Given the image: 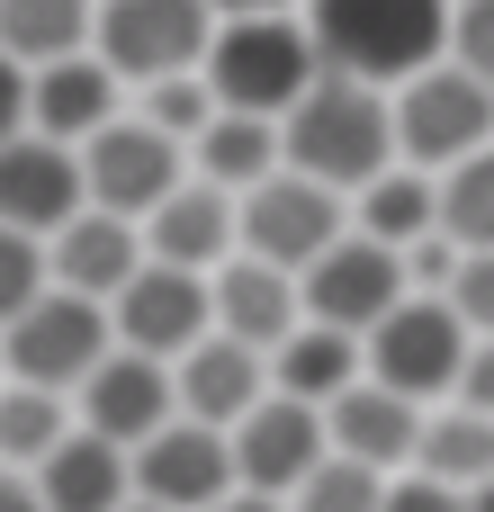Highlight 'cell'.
<instances>
[{
    "mask_svg": "<svg viewBox=\"0 0 494 512\" xmlns=\"http://www.w3.org/2000/svg\"><path fill=\"white\" fill-rule=\"evenodd\" d=\"M279 153H288V171L324 180L333 198H360L378 171L405 162V153H396V99L369 90V81L324 72V81L279 117Z\"/></svg>",
    "mask_w": 494,
    "mask_h": 512,
    "instance_id": "1",
    "label": "cell"
},
{
    "mask_svg": "<svg viewBox=\"0 0 494 512\" xmlns=\"http://www.w3.org/2000/svg\"><path fill=\"white\" fill-rule=\"evenodd\" d=\"M306 36H315L324 72L405 90L414 72H432L450 54V0H306Z\"/></svg>",
    "mask_w": 494,
    "mask_h": 512,
    "instance_id": "2",
    "label": "cell"
},
{
    "mask_svg": "<svg viewBox=\"0 0 494 512\" xmlns=\"http://www.w3.org/2000/svg\"><path fill=\"white\" fill-rule=\"evenodd\" d=\"M315 81H324V54L306 36V9H288V18H225L216 45H207V90L234 117H270L279 126Z\"/></svg>",
    "mask_w": 494,
    "mask_h": 512,
    "instance_id": "3",
    "label": "cell"
},
{
    "mask_svg": "<svg viewBox=\"0 0 494 512\" xmlns=\"http://www.w3.org/2000/svg\"><path fill=\"white\" fill-rule=\"evenodd\" d=\"M207 45H216V9L207 0H99V27H90V54L126 90L207 72Z\"/></svg>",
    "mask_w": 494,
    "mask_h": 512,
    "instance_id": "4",
    "label": "cell"
},
{
    "mask_svg": "<svg viewBox=\"0 0 494 512\" xmlns=\"http://www.w3.org/2000/svg\"><path fill=\"white\" fill-rule=\"evenodd\" d=\"M342 234H351V198H333V189L306 180V171H270L261 189L234 198V252L270 261V270H288V279H306Z\"/></svg>",
    "mask_w": 494,
    "mask_h": 512,
    "instance_id": "5",
    "label": "cell"
},
{
    "mask_svg": "<svg viewBox=\"0 0 494 512\" xmlns=\"http://www.w3.org/2000/svg\"><path fill=\"white\" fill-rule=\"evenodd\" d=\"M108 351H117L108 306H90V297H72V288H45V297L0 333V369H9L18 387H45V396H63V387L81 396Z\"/></svg>",
    "mask_w": 494,
    "mask_h": 512,
    "instance_id": "6",
    "label": "cell"
},
{
    "mask_svg": "<svg viewBox=\"0 0 494 512\" xmlns=\"http://www.w3.org/2000/svg\"><path fill=\"white\" fill-rule=\"evenodd\" d=\"M387 99H396V153H405L414 171H459L468 153L494 144V90L468 81L450 54H441L432 72H414L405 90H387Z\"/></svg>",
    "mask_w": 494,
    "mask_h": 512,
    "instance_id": "7",
    "label": "cell"
},
{
    "mask_svg": "<svg viewBox=\"0 0 494 512\" xmlns=\"http://www.w3.org/2000/svg\"><path fill=\"white\" fill-rule=\"evenodd\" d=\"M468 324L450 315V297H405L360 351H369V378L378 387H396V396H414V405H432V396H459V369H468Z\"/></svg>",
    "mask_w": 494,
    "mask_h": 512,
    "instance_id": "8",
    "label": "cell"
},
{
    "mask_svg": "<svg viewBox=\"0 0 494 512\" xmlns=\"http://www.w3.org/2000/svg\"><path fill=\"white\" fill-rule=\"evenodd\" d=\"M81 180H90V207H99V216L144 225V216L189 180V144H171L162 126H144V117L126 108L108 135H90V144H81Z\"/></svg>",
    "mask_w": 494,
    "mask_h": 512,
    "instance_id": "9",
    "label": "cell"
},
{
    "mask_svg": "<svg viewBox=\"0 0 494 512\" xmlns=\"http://www.w3.org/2000/svg\"><path fill=\"white\" fill-rule=\"evenodd\" d=\"M297 297H306V324H333V333L369 342V333L414 297V279H405V252H387V243H369V234H342V243L297 279Z\"/></svg>",
    "mask_w": 494,
    "mask_h": 512,
    "instance_id": "10",
    "label": "cell"
},
{
    "mask_svg": "<svg viewBox=\"0 0 494 512\" xmlns=\"http://www.w3.org/2000/svg\"><path fill=\"white\" fill-rule=\"evenodd\" d=\"M108 324H117V351H144V360L180 369V360H189V351L216 333V297H207V279H198V270L144 261V270L117 288Z\"/></svg>",
    "mask_w": 494,
    "mask_h": 512,
    "instance_id": "11",
    "label": "cell"
},
{
    "mask_svg": "<svg viewBox=\"0 0 494 512\" xmlns=\"http://www.w3.org/2000/svg\"><path fill=\"white\" fill-rule=\"evenodd\" d=\"M225 441H234V486H243V495H270V504H288V495L333 459L324 405H297V396H279V387H270Z\"/></svg>",
    "mask_w": 494,
    "mask_h": 512,
    "instance_id": "12",
    "label": "cell"
},
{
    "mask_svg": "<svg viewBox=\"0 0 494 512\" xmlns=\"http://www.w3.org/2000/svg\"><path fill=\"white\" fill-rule=\"evenodd\" d=\"M126 468H135V495L162 504V512H216L225 495H243V486H234V441L207 432V423H189V414L162 423Z\"/></svg>",
    "mask_w": 494,
    "mask_h": 512,
    "instance_id": "13",
    "label": "cell"
},
{
    "mask_svg": "<svg viewBox=\"0 0 494 512\" xmlns=\"http://www.w3.org/2000/svg\"><path fill=\"white\" fill-rule=\"evenodd\" d=\"M81 207H90V180H81L72 144H54V135H9L0 144V225L54 243Z\"/></svg>",
    "mask_w": 494,
    "mask_h": 512,
    "instance_id": "14",
    "label": "cell"
},
{
    "mask_svg": "<svg viewBox=\"0 0 494 512\" xmlns=\"http://www.w3.org/2000/svg\"><path fill=\"white\" fill-rule=\"evenodd\" d=\"M162 423H180V387H171V369L144 360V351H108V360L90 369V387H81V432H99L108 450L135 459Z\"/></svg>",
    "mask_w": 494,
    "mask_h": 512,
    "instance_id": "15",
    "label": "cell"
},
{
    "mask_svg": "<svg viewBox=\"0 0 494 512\" xmlns=\"http://www.w3.org/2000/svg\"><path fill=\"white\" fill-rule=\"evenodd\" d=\"M126 117V81L99 63V54H63L45 72H27V135H54V144H90Z\"/></svg>",
    "mask_w": 494,
    "mask_h": 512,
    "instance_id": "16",
    "label": "cell"
},
{
    "mask_svg": "<svg viewBox=\"0 0 494 512\" xmlns=\"http://www.w3.org/2000/svg\"><path fill=\"white\" fill-rule=\"evenodd\" d=\"M324 441H333V459H360L378 477H405L414 450H423V405L396 396V387H378V378H360V387H342L324 405Z\"/></svg>",
    "mask_w": 494,
    "mask_h": 512,
    "instance_id": "17",
    "label": "cell"
},
{
    "mask_svg": "<svg viewBox=\"0 0 494 512\" xmlns=\"http://www.w3.org/2000/svg\"><path fill=\"white\" fill-rule=\"evenodd\" d=\"M144 261H171V270H198V279H216L225 261H234V198L216 189V180H180L153 216H144Z\"/></svg>",
    "mask_w": 494,
    "mask_h": 512,
    "instance_id": "18",
    "label": "cell"
},
{
    "mask_svg": "<svg viewBox=\"0 0 494 512\" xmlns=\"http://www.w3.org/2000/svg\"><path fill=\"white\" fill-rule=\"evenodd\" d=\"M135 270H144V225L99 216V207H81V216L45 243V279L72 288V297H90V306H117V288H126Z\"/></svg>",
    "mask_w": 494,
    "mask_h": 512,
    "instance_id": "19",
    "label": "cell"
},
{
    "mask_svg": "<svg viewBox=\"0 0 494 512\" xmlns=\"http://www.w3.org/2000/svg\"><path fill=\"white\" fill-rule=\"evenodd\" d=\"M207 297H216V333H225V342H243V351H261V360L306 324L297 279H288V270H270V261H252V252H234V261L207 279Z\"/></svg>",
    "mask_w": 494,
    "mask_h": 512,
    "instance_id": "20",
    "label": "cell"
},
{
    "mask_svg": "<svg viewBox=\"0 0 494 512\" xmlns=\"http://www.w3.org/2000/svg\"><path fill=\"white\" fill-rule=\"evenodd\" d=\"M171 387H180V414H189V423L234 432V423L270 396V360H261V351H243V342H225V333H207V342L171 369Z\"/></svg>",
    "mask_w": 494,
    "mask_h": 512,
    "instance_id": "21",
    "label": "cell"
},
{
    "mask_svg": "<svg viewBox=\"0 0 494 512\" xmlns=\"http://www.w3.org/2000/svg\"><path fill=\"white\" fill-rule=\"evenodd\" d=\"M36 495H45V512H126L135 504V468H126V450H108L99 432H72V441L36 468Z\"/></svg>",
    "mask_w": 494,
    "mask_h": 512,
    "instance_id": "22",
    "label": "cell"
},
{
    "mask_svg": "<svg viewBox=\"0 0 494 512\" xmlns=\"http://www.w3.org/2000/svg\"><path fill=\"white\" fill-rule=\"evenodd\" d=\"M351 234H369V243H387V252L432 243V234H441V180H432V171H414V162L378 171V180L351 198Z\"/></svg>",
    "mask_w": 494,
    "mask_h": 512,
    "instance_id": "23",
    "label": "cell"
},
{
    "mask_svg": "<svg viewBox=\"0 0 494 512\" xmlns=\"http://www.w3.org/2000/svg\"><path fill=\"white\" fill-rule=\"evenodd\" d=\"M360 378H369V351H360L351 333H333V324H297V333L270 351V387L297 396V405H333V396L360 387Z\"/></svg>",
    "mask_w": 494,
    "mask_h": 512,
    "instance_id": "24",
    "label": "cell"
},
{
    "mask_svg": "<svg viewBox=\"0 0 494 512\" xmlns=\"http://www.w3.org/2000/svg\"><path fill=\"white\" fill-rule=\"evenodd\" d=\"M189 171L216 180L225 198H243V189H261L270 171H288V153H279V126H270V117H234V108H216L207 135L189 144Z\"/></svg>",
    "mask_w": 494,
    "mask_h": 512,
    "instance_id": "25",
    "label": "cell"
},
{
    "mask_svg": "<svg viewBox=\"0 0 494 512\" xmlns=\"http://www.w3.org/2000/svg\"><path fill=\"white\" fill-rule=\"evenodd\" d=\"M90 27H99V0H0V45L45 72L63 54H90Z\"/></svg>",
    "mask_w": 494,
    "mask_h": 512,
    "instance_id": "26",
    "label": "cell"
},
{
    "mask_svg": "<svg viewBox=\"0 0 494 512\" xmlns=\"http://www.w3.org/2000/svg\"><path fill=\"white\" fill-rule=\"evenodd\" d=\"M414 468L441 477V486H459V495H477V486L494 477V414H468V405L423 414V450H414Z\"/></svg>",
    "mask_w": 494,
    "mask_h": 512,
    "instance_id": "27",
    "label": "cell"
},
{
    "mask_svg": "<svg viewBox=\"0 0 494 512\" xmlns=\"http://www.w3.org/2000/svg\"><path fill=\"white\" fill-rule=\"evenodd\" d=\"M63 441H72V423H63V396L0 378V468H9V477H36V468H45Z\"/></svg>",
    "mask_w": 494,
    "mask_h": 512,
    "instance_id": "28",
    "label": "cell"
},
{
    "mask_svg": "<svg viewBox=\"0 0 494 512\" xmlns=\"http://www.w3.org/2000/svg\"><path fill=\"white\" fill-rule=\"evenodd\" d=\"M441 234L459 252H494V144L468 153L459 171H441Z\"/></svg>",
    "mask_w": 494,
    "mask_h": 512,
    "instance_id": "29",
    "label": "cell"
},
{
    "mask_svg": "<svg viewBox=\"0 0 494 512\" xmlns=\"http://www.w3.org/2000/svg\"><path fill=\"white\" fill-rule=\"evenodd\" d=\"M387 486H396V477H378V468H360V459H324V468L288 495V512H387Z\"/></svg>",
    "mask_w": 494,
    "mask_h": 512,
    "instance_id": "30",
    "label": "cell"
},
{
    "mask_svg": "<svg viewBox=\"0 0 494 512\" xmlns=\"http://www.w3.org/2000/svg\"><path fill=\"white\" fill-rule=\"evenodd\" d=\"M135 117L162 126L171 144H198L207 117H216V90H207V72H189V81H153V90H135Z\"/></svg>",
    "mask_w": 494,
    "mask_h": 512,
    "instance_id": "31",
    "label": "cell"
},
{
    "mask_svg": "<svg viewBox=\"0 0 494 512\" xmlns=\"http://www.w3.org/2000/svg\"><path fill=\"white\" fill-rule=\"evenodd\" d=\"M54 279H45V243L36 234H18V225H0V333L45 297Z\"/></svg>",
    "mask_w": 494,
    "mask_h": 512,
    "instance_id": "32",
    "label": "cell"
},
{
    "mask_svg": "<svg viewBox=\"0 0 494 512\" xmlns=\"http://www.w3.org/2000/svg\"><path fill=\"white\" fill-rule=\"evenodd\" d=\"M450 315L477 333V342H494V252H459V270H450Z\"/></svg>",
    "mask_w": 494,
    "mask_h": 512,
    "instance_id": "33",
    "label": "cell"
},
{
    "mask_svg": "<svg viewBox=\"0 0 494 512\" xmlns=\"http://www.w3.org/2000/svg\"><path fill=\"white\" fill-rule=\"evenodd\" d=\"M450 63L494 90V0H450Z\"/></svg>",
    "mask_w": 494,
    "mask_h": 512,
    "instance_id": "34",
    "label": "cell"
},
{
    "mask_svg": "<svg viewBox=\"0 0 494 512\" xmlns=\"http://www.w3.org/2000/svg\"><path fill=\"white\" fill-rule=\"evenodd\" d=\"M387 512H468V495L441 486V477H423V468H405V477L387 486Z\"/></svg>",
    "mask_w": 494,
    "mask_h": 512,
    "instance_id": "35",
    "label": "cell"
},
{
    "mask_svg": "<svg viewBox=\"0 0 494 512\" xmlns=\"http://www.w3.org/2000/svg\"><path fill=\"white\" fill-rule=\"evenodd\" d=\"M450 405L494 414V342H468V369H459V396H450Z\"/></svg>",
    "mask_w": 494,
    "mask_h": 512,
    "instance_id": "36",
    "label": "cell"
},
{
    "mask_svg": "<svg viewBox=\"0 0 494 512\" xmlns=\"http://www.w3.org/2000/svg\"><path fill=\"white\" fill-rule=\"evenodd\" d=\"M9 135H27V63L0 45V144Z\"/></svg>",
    "mask_w": 494,
    "mask_h": 512,
    "instance_id": "37",
    "label": "cell"
},
{
    "mask_svg": "<svg viewBox=\"0 0 494 512\" xmlns=\"http://www.w3.org/2000/svg\"><path fill=\"white\" fill-rule=\"evenodd\" d=\"M207 9H216V27H225V18H288L297 0H207Z\"/></svg>",
    "mask_w": 494,
    "mask_h": 512,
    "instance_id": "38",
    "label": "cell"
},
{
    "mask_svg": "<svg viewBox=\"0 0 494 512\" xmlns=\"http://www.w3.org/2000/svg\"><path fill=\"white\" fill-rule=\"evenodd\" d=\"M0 512H45L36 477H9V468H0Z\"/></svg>",
    "mask_w": 494,
    "mask_h": 512,
    "instance_id": "39",
    "label": "cell"
},
{
    "mask_svg": "<svg viewBox=\"0 0 494 512\" xmlns=\"http://www.w3.org/2000/svg\"><path fill=\"white\" fill-rule=\"evenodd\" d=\"M216 512H288V504H270V495H225Z\"/></svg>",
    "mask_w": 494,
    "mask_h": 512,
    "instance_id": "40",
    "label": "cell"
},
{
    "mask_svg": "<svg viewBox=\"0 0 494 512\" xmlns=\"http://www.w3.org/2000/svg\"><path fill=\"white\" fill-rule=\"evenodd\" d=\"M468 512H494V477H486V486H477V495H468Z\"/></svg>",
    "mask_w": 494,
    "mask_h": 512,
    "instance_id": "41",
    "label": "cell"
},
{
    "mask_svg": "<svg viewBox=\"0 0 494 512\" xmlns=\"http://www.w3.org/2000/svg\"><path fill=\"white\" fill-rule=\"evenodd\" d=\"M126 512H162V504H144V495H135V504H126Z\"/></svg>",
    "mask_w": 494,
    "mask_h": 512,
    "instance_id": "42",
    "label": "cell"
},
{
    "mask_svg": "<svg viewBox=\"0 0 494 512\" xmlns=\"http://www.w3.org/2000/svg\"><path fill=\"white\" fill-rule=\"evenodd\" d=\"M0 378H9V369H0Z\"/></svg>",
    "mask_w": 494,
    "mask_h": 512,
    "instance_id": "43",
    "label": "cell"
}]
</instances>
